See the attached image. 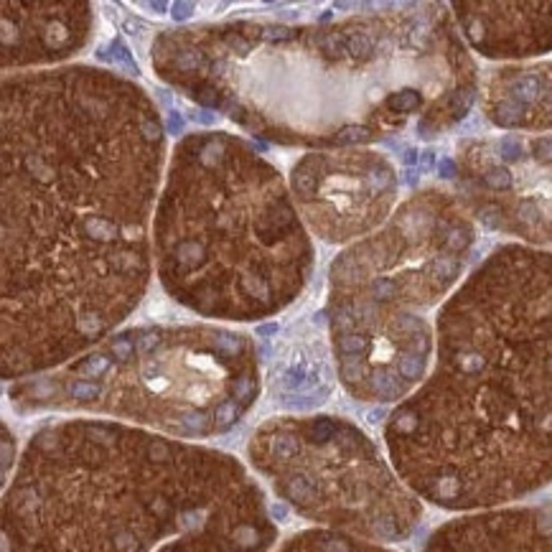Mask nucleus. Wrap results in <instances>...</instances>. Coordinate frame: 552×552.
Wrapping results in <instances>:
<instances>
[{
    "instance_id": "obj_1",
    "label": "nucleus",
    "mask_w": 552,
    "mask_h": 552,
    "mask_svg": "<svg viewBox=\"0 0 552 552\" xmlns=\"http://www.w3.org/2000/svg\"><path fill=\"white\" fill-rule=\"evenodd\" d=\"M166 133L148 92L107 69L3 82V376L94 349L151 283Z\"/></svg>"
},
{
    "instance_id": "obj_2",
    "label": "nucleus",
    "mask_w": 552,
    "mask_h": 552,
    "mask_svg": "<svg viewBox=\"0 0 552 552\" xmlns=\"http://www.w3.org/2000/svg\"><path fill=\"white\" fill-rule=\"evenodd\" d=\"M153 69L259 138L323 151L435 138L466 118L481 89L469 43L440 6L323 25L160 31Z\"/></svg>"
},
{
    "instance_id": "obj_3",
    "label": "nucleus",
    "mask_w": 552,
    "mask_h": 552,
    "mask_svg": "<svg viewBox=\"0 0 552 552\" xmlns=\"http://www.w3.org/2000/svg\"><path fill=\"white\" fill-rule=\"evenodd\" d=\"M385 451L423 502L517 504L552 484V250L502 244L435 318V359L385 425Z\"/></svg>"
},
{
    "instance_id": "obj_4",
    "label": "nucleus",
    "mask_w": 552,
    "mask_h": 552,
    "mask_svg": "<svg viewBox=\"0 0 552 552\" xmlns=\"http://www.w3.org/2000/svg\"><path fill=\"white\" fill-rule=\"evenodd\" d=\"M255 481L235 456L102 418L31 435L3 502V552H158Z\"/></svg>"
},
{
    "instance_id": "obj_5",
    "label": "nucleus",
    "mask_w": 552,
    "mask_h": 552,
    "mask_svg": "<svg viewBox=\"0 0 552 552\" xmlns=\"http://www.w3.org/2000/svg\"><path fill=\"white\" fill-rule=\"evenodd\" d=\"M316 252L290 186L224 130L181 138L153 217V265L171 298L204 318L250 323L301 298Z\"/></svg>"
},
{
    "instance_id": "obj_6",
    "label": "nucleus",
    "mask_w": 552,
    "mask_h": 552,
    "mask_svg": "<svg viewBox=\"0 0 552 552\" xmlns=\"http://www.w3.org/2000/svg\"><path fill=\"white\" fill-rule=\"evenodd\" d=\"M476 222L456 193L423 189L328 268L326 328L336 376L361 405H400L435 359L433 308L460 285Z\"/></svg>"
},
{
    "instance_id": "obj_7",
    "label": "nucleus",
    "mask_w": 552,
    "mask_h": 552,
    "mask_svg": "<svg viewBox=\"0 0 552 552\" xmlns=\"http://www.w3.org/2000/svg\"><path fill=\"white\" fill-rule=\"evenodd\" d=\"M262 364L250 334L209 323L133 326L10 387L23 415L74 412L186 443L229 433L255 407Z\"/></svg>"
},
{
    "instance_id": "obj_8",
    "label": "nucleus",
    "mask_w": 552,
    "mask_h": 552,
    "mask_svg": "<svg viewBox=\"0 0 552 552\" xmlns=\"http://www.w3.org/2000/svg\"><path fill=\"white\" fill-rule=\"evenodd\" d=\"M247 460L277 499L321 529L402 542L423 499L357 423L339 415H277L255 427Z\"/></svg>"
},
{
    "instance_id": "obj_9",
    "label": "nucleus",
    "mask_w": 552,
    "mask_h": 552,
    "mask_svg": "<svg viewBox=\"0 0 552 552\" xmlns=\"http://www.w3.org/2000/svg\"><path fill=\"white\" fill-rule=\"evenodd\" d=\"M456 196L474 222L552 250V133H504L458 142Z\"/></svg>"
},
{
    "instance_id": "obj_10",
    "label": "nucleus",
    "mask_w": 552,
    "mask_h": 552,
    "mask_svg": "<svg viewBox=\"0 0 552 552\" xmlns=\"http://www.w3.org/2000/svg\"><path fill=\"white\" fill-rule=\"evenodd\" d=\"M288 186L310 235L326 244H354L394 214L400 176L382 153L339 148L298 158Z\"/></svg>"
},
{
    "instance_id": "obj_11",
    "label": "nucleus",
    "mask_w": 552,
    "mask_h": 552,
    "mask_svg": "<svg viewBox=\"0 0 552 552\" xmlns=\"http://www.w3.org/2000/svg\"><path fill=\"white\" fill-rule=\"evenodd\" d=\"M328 331V328H326ZM323 316H306L275 334L265 364V385L277 407L295 415L321 407L334 390V352Z\"/></svg>"
},
{
    "instance_id": "obj_12",
    "label": "nucleus",
    "mask_w": 552,
    "mask_h": 552,
    "mask_svg": "<svg viewBox=\"0 0 552 552\" xmlns=\"http://www.w3.org/2000/svg\"><path fill=\"white\" fill-rule=\"evenodd\" d=\"M89 3H3V69L69 59L89 41Z\"/></svg>"
},
{
    "instance_id": "obj_13",
    "label": "nucleus",
    "mask_w": 552,
    "mask_h": 552,
    "mask_svg": "<svg viewBox=\"0 0 552 552\" xmlns=\"http://www.w3.org/2000/svg\"><path fill=\"white\" fill-rule=\"evenodd\" d=\"M423 552H552V502L460 511L427 535Z\"/></svg>"
},
{
    "instance_id": "obj_14",
    "label": "nucleus",
    "mask_w": 552,
    "mask_h": 552,
    "mask_svg": "<svg viewBox=\"0 0 552 552\" xmlns=\"http://www.w3.org/2000/svg\"><path fill=\"white\" fill-rule=\"evenodd\" d=\"M453 18L486 59H535L552 51V3H456Z\"/></svg>"
},
{
    "instance_id": "obj_15",
    "label": "nucleus",
    "mask_w": 552,
    "mask_h": 552,
    "mask_svg": "<svg viewBox=\"0 0 552 552\" xmlns=\"http://www.w3.org/2000/svg\"><path fill=\"white\" fill-rule=\"evenodd\" d=\"M275 522L257 478L199 524L168 540L158 552H273Z\"/></svg>"
},
{
    "instance_id": "obj_16",
    "label": "nucleus",
    "mask_w": 552,
    "mask_h": 552,
    "mask_svg": "<svg viewBox=\"0 0 552 552\" xmlns=\"http://www.w3.org/2000/svg\"><path fill=\"white\" fill-rule=\"evenodd\" d=\"M484 115L507 133H552V59L491 72Z\"/></svg>"
},
{
    "instance_id": "obj_17",
    "label": "nucleus",
    "mask_w": 552,
    "mask_h": 552,
    "mask_svg": "<svg viewBox=\"0 0 552 552\" xmlns=\"http://www.w3.org/2000/svg\"><path fill=\"white\" fill-rule=\"evenodd\" d=\"M273 552H397L387 544L361 540V537L334 532V529H301L277 544Z\"/></svg>"
}]
</instances>
